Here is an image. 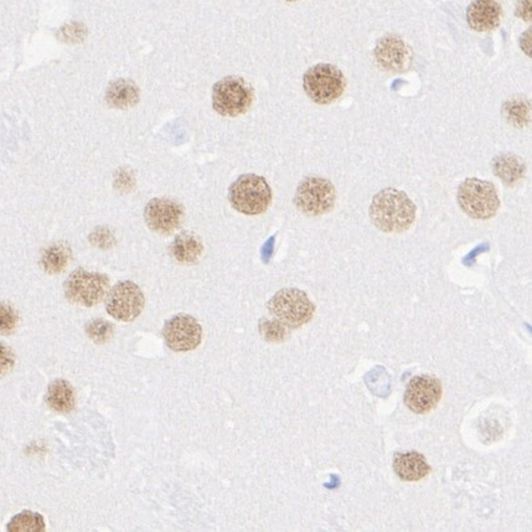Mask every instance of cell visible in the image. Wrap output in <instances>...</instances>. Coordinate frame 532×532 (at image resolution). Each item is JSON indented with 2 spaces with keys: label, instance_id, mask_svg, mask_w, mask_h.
<instances>
[{
  "label": "cell",
  "instance_id": "1",
  "mask_svg": "<svg viewBox=\"0 0 532 532\" xmlns=\"http://www.w3.org/2000/svg\"><path fill=\"white\" fill-rule=\"evenodd\" d=\"M370 219L375 227L386 233H401L411 229L418 207L405 191L386 188L371 201Z\"/></svg>",
  "mask_w": 532,
  "mask_h": 532
},
{
  "label": "cell",
  "instance_id": "2",
  "mask_svg": "<svg viewBox=\"0 0 532 532\" xmlns=\"http://www.w3.org/2000/svg\"><path fill=\"white\" fill-rule=\"evenodd\" d=\"M229 200L237 213L256 216L269 209L274 192L264 176L243 174L231 184Z\"/></svg>",
  "mask_w": 532,
  "mask_h": 532
},
{
  "label": "cell",
  "instance_id": "3",
  "mask_svg": "<svg viewBox=\"0 0 532 532\" xmlns=\"http://www.w3.org/2000/svg\"><path fill=\"white\" fill-rule=\"evenodd\" d=\"M457 201L464 214L476 220H490L498 214L500 198L494 184L482 179L468 178L461 182Z\"/></svg>",
  "mask_w": 532,
  "mask_h": 532
},
{
  "label": "cell",
  "instance_id": "4",
  "mask_svg": "<svg viewBox=\"0 0 532 532\" xmlns=\"http://www.w3.org/2000/svg\"><path fill=\"white\" fill-rule=\"evenodd\" d=\"M269 313L287 328L298 329L313 319L316 306L306 291L284 288L268 300Z\"/></svg>",
  "mask_w": 532,
  "mask_h": 532
},
{
  "label": "cell",
  "instance_id": "5",
  "mask_svg": "<svg viewBox=\"0 0 532 532\" xmlns=\"http://www.w3.org/2000/svg\"><path fill=\"white\" fill-rule=\"evenodd\" d=\"M303 89L314 104L330 105L344 94L346 79L342 70L332 63H318L304 73Z\"/></svg>",
  "mask_w": 532,
  "mask_h": 532
},
{
  "label": "cell",
  "instance_id": "6",
  "mask_svg": "<svg viewBox=\"0 0 532 532\" xmlns=\"http://www.w3.org/2000/svg\"><path fill=\"white\" fill-rule=\"evenodd\" d=\"M255 99V91L246 80L239 76H227L215 83L213 108L224 117H239L248 114Z\"/></svg>",
  "mask_w": 532,
  "mask_h": 532
},
{
  "label": "cell",
  "instance_id": "7",
  "mask_svg": "<svg viewBox=\"0 0 532 532\" xmlns=\"http://www.w3.org/2000/svg\"><path fill=\"white\" fill-rule=\"evenodd\" d=\"M110 278L98 272L79 268L67 277L63 291L69 302L76 306L91 308L97 306L107 297Z\"/></svg>",
  "mask_w": 532,
  "mask_h": 532
},
{
  "label": "cell",
  "instance_id": "8",
  "mask_svg": "<svg viewBox=\"0 0 532 532\" xmlns=\"http://www.w3.org/2000/svg\"><path fill=\"white\" fill-rule=\"evenodd\" d=\"M336 190L334 184L320 176H307L298 185L294 205L307 216H322L334 209Z\"/></svg>",
  "mask_w": 532,
  "mask_h": 532
},
{
  "label": "cell",
  "instance_id": "9",
  "mask_svg": "<svg viewBox=\"0 0 532 532\" xmlns=\"http://www.w3.org/2000/svg\"><path fill=\"white\" fill-rule=\"evenodd\" d=\"M144 306L146 297L139 285L132 281L118 282L106 297V310L120 322H133L142 314Z\"/></svg>",
  "mask_w": 532,
  "mask_h": 532
},
{
  "label": "cell",
  "instance_id": "10",
  "mask_svg": "<svg viewBox=\"0 0 532 532\" xmlns=\"http://www.w3.org/2000/svg\"><path fill=\"white\" fill-rule=\"evenodd\" d=\"M163 338L173 351L195 350L203 341V328L194 317L189 314H176L166 320L163 328Z\"/></svg>",
  "mask_w": 532,
  "mask_h": 532
},
{
  "label": "cell",
  "instance_id": "11",
  "mask_svg": "<svg viewBox=\"0 0 532 532\" xmlns=\"http://www.w3.org/2000/svg\"><path fill=\"white\" fill-rule=\"evenodd\" d=\"M185 210L181 203L166 198H152L144 209L147 226L158 235L168 236L181 229Z\"/></svg>",
  "mask_w": 532,
  "mask_h": 532
},
{
  "label": "cell",
  "instance_id": "12",
  "mask_svg": "<svg viewBox=\"0 0 532 532\" xmlns=\"http://www.w3.org/2000/svg\"><path fill=\"white\" fill-rule=\"evenodd\" d=\"M442 399V384L435 377H413L406 387L405 405L418 415L431 412Z\"/></svg>",
  "mask_w": 532,
  "mask_h": 532
},
{
  "label": "cell",
  "instance_id": "13",
  "mask_svg": "<svg viewBox=\"0 0 532 532\" xmlns=\"http://www.w3.org/2000/svg\"><path fill=\"white\" fill-rule=\"evenodd\" d=\"M375 59L389 72H403L411 65L412 54L402 38L387 35L377 41Z\"/></svg>",
  "mask_w": 532,
  "mask_h": 532
},
{
  "label": "cell",
  "instance_id": "14",
  "mask_svg": "<svg viewBox=\"0 0 532 532\" xmlns=\"http://www.w3.org/2000/svg\"><path fill=\"white\" fill-rule=\"evenodd\" d=\"M502 19V8L498 0H474L467 9V21L479 33L498 28Z\"/></svg>",
  "mask_w": 532,
  "mask_h": 532
},
{
  "label": "cell",
  "instance_id": "15",
  "mask_svg": "<svg viewBox=\"0 0 532 532\" xmlns=\"http://www.w3.org/2000/svg\"><path fill=\"white\" fill-rule=\"evenodd\" d=\"M393 470L405 482H418L431 473V467L418 452H405L396 454Z\"/></svg>",
  "mask_w": 532,
  "mask_h": 532
},
{
  "label": "cell",
  "instance_id": "16",
  "mask_svg": "<svg viewBox=\"0 0 532 532\" xmlns=\"http://www.w3.org/2000/svg\"><path fill=\"white\" fill-rule=\"evenodd\" d=\"M171 253L176 261L182 265H194L200 261L204 253V245L200 237L184 231L175 237L171 246Z\"/></svg>",
  "mask_w": 532,
  "mask_h": 532
},
{
  "label": "cell",
  "instance_id": "17",
  "mask_svg": "<svg viewBox=\"0 0 532 532\" xmlns=\"http://www.w3.org/2000/svg\"><path fill=\"white\" fill-rule=\"evenodd\" d=\"M140 92L138 86L131 80H115L108 86L106 101L111 107L118 110L132 108L139 102Z\"/></svg>",
  "mask_w": 532,
  "mask_h": 532
},
{
  "label": "cell",
  "instance_id": "18",
  "mask_svg": "<svg viewBox=\"0 0 532 532\" xmlns=\"http://www.w3.org/2000/svg\"><path fill=\"white\" fill-rule=\"evenodd\" d=\"M45 402L53 411L70 413L75 410L76 393L69 381L59 379L49 384Z\"/></svg>",
  "mask_w": 532,
  "mask_h": 532
},
{
  "label": "cell",
  "instance_id": "19",
  "mask_svg": "<svg viewBox=\"0 0 532 532\" xmlns=\"http://www.w3.org/2000/svg\"><path fill=\"white\" fill-rule=\"evenodd\" d=\"M494 174L505 184L514 185L521 181L527 173V165L520 156L512 153H502L496 156L492 162Z\"/></svg>",
  "mask_w": 532,
  "mask_h": 532
},
{
  "label": "cell",
  "instance_id": "20",
  "mask_svg": "<svg viewBox=\"0 0 532 532\" xmlns=\"http://www.w3.org/2000/svg\"><path fill=\"white\" fill-rule=\"evenodd\" d=\"M72 261V249L66 242H55L41 255L40 265L49 274H59L65 271Z\"/></svg>",
  "mask_w": 532,
  "mask_h": 532
},
{
  "label": "cell",
  "instance_id": "21",
  "mask_svg": "<svg viewBox=\"0 0 532 532\" xmlns=\"http://www.w3.org/2000/svg\"><path fill=\"white\" fill-rule=\"evenodd\" d=\"M9 532H44L46 530V524L43 515L38 512L25 511L15 515L6 525Z\"/></svg>",
  "mask_w": 532,
  "mask_h": 532
},
{
  "label": "cell",
  "instance_id": "22",
  "mask_svg": "<svg viewBox=\"0 0 532 532\" xmlns=\"http://www.w3.org/2000/svg\"><path fill=\"white\" fill-rule=\"evenodd\" d=\"M506 121L511 122L512 126L525 127L530 122V104L525 99H511L502 107Z\"/></svg>",
  "mask_w": 532,
  "mask_h": 532
},
{
  "label": "cell",
  "instance_id": "23",
  "mask_svg": "<svg viewBox=\"0 0 532 532\" xmlns=\"http://www.w3.org/2000/svg\"><path fill=\"white\" fill-rule=\"evenodd\" d=\"M259 334L266 342H284L288 338L290 333H288L287 326L283 325L281 322L269 319L259 320Z\"/></svg>",
  "mask_w": 532,
  "mask_h": 532
},
{
  "label": "cell",
  "instance_id": "24",
  "mask_svg": "<svg viewBox=\"0 0 532 532\" xmlns=\"http://www.w3.org/2000/svg\"><path fill=\"white\" fill-rule=\"evenodd\" d=\"M114 325L104 319L91 320V322L86 325V334H88L89 338L91 339L92 342H95L96 344H104V342L110 341L112 335H114Z\"/></svg>",
  "mask_w": 532,
  "mask_h": 532
},
{
  "label": "cell",
  "instance_id": "25",
  "mask_svg": "<svg viewBox=\"0 0 532 532\" xmlns=\"http://www.w3.org/2000/svg\"><path fill=\"white\" fill-rule=\"evenodd\" d=\"M19 313L14 307L0 302V335H11L18 328Z\"/></svg>",
  "mask_w": 532,
  "mask_h": 532
},
{
  "label": "cell",
  "instance_id": "26",
  "mask_svg": "<svg viewBox=\"0 0 532 532\" xmlns=\"http://www.w3.org/2000/svg\"><path fill=\"white\" fill-rule=\"evenodd\" d=\"M89 241L96 248L102 249H111L114 245L115 240L114 233L107 227H97L94 232L89 235Z\"/></svg>",
  "mask_w": 532,
  "mask_h": 532
},
{
  "label": "cell",
  "instance_id": "27",
  "mask_svg": "<svg viewBox=\"0 0 532 532\" xmlns=\"http://www.w3.org/2000/svg\"><path fill=\"white\" fill-rule=\"evenodd\" d=\"M14 365V351L8 345H5L4 342H0V377L11 373Z\"/></svg>",
  "mask_w": 532,
  "mask_h": 532
},
{
  "label": "cell",
  "instance_id": "28",
  "mask_svg": "<svg viewBox=\"0 0 532 532\" xmlns=\"http://www.w3.org/2000/svg\"><path fill=\"white\" fill-rule=\"evenodd\" d=\"M516 15L522 21H531V0H518Z\"/></svg>",
  "mask_w": 532,
  "mask_h": 532
},
{
  "label": "cell",
  "instance_id": "29",
  "mask_svg": "<svg viewBox=\"0 0 532 532\" xmlns=\"http://www.w3.org/2000/svg\"><path fill=\"white\" fill-rule=\"evenodd\" d=\"M287 2H297V0H287Z\"/></svg>",
  "mask_w": 532,
  "mask_h": 532
}]
</instances>
